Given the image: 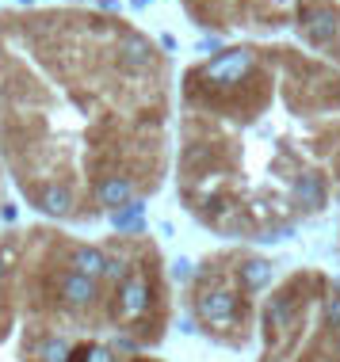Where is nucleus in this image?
Wrapping results in <instances>:
<instances>
[{
  "mask_svg": "<svg viewBox=\"0 0 340 362\" xmlns=\"http://www.w3.org/2000/svg\"><path fill=\"white\" fill-rule=\"evenodd\" d=\"M260 362H340V282L302 267L260 301Z\"/></svg>",
  "mask_w": 340,
  "mask_h": 362,
  "instance_id": "3",
  "label": "nucleus"
},
{
  "mask_svg": "<svg viewBox=\"0 0 340 362\" xmlns=\"http://www.w3.org/2000/svg\"><path fill=\"white\" fill-rule=\"evenodd\" d=\"M188 12L199 19V27H215V31H230V27H283L287 19L298 16V8L314 4V0H183Z\"/></svg>",
  "mask_w": 340,
  "mask_h": 362,
  "instance_id": "5",
  "label": "nucleus"
},
{
  "mask_svg": "<svg viewBox=\"0 0 340 362\" xmlns=\"http://www.w3.org/2000/svg\"><path fill=\"white\" fill-rule=\"evenodd\" d=\"M314 4H325L329 12L336 16V23H340V0H314ZM329 62H336V65H340V38L333 42V50H329Z\"/></svg>",
  "mask_w": 340,
  "mask_h": 362,
  "instance_id": "6",
  "label": "nucleus"
},
{
  "mask_svg": "<svg viewBox=\"0 0 340 362\" xmlns=\"http://www.w3.org/2000/svg\"><path fill=\"white\" fill-rule=\"evenodd\" d=\"M145 237H115L108 271L73 267L76 240L65 233H12L0 240V362H164L169 313L126 301L123 279Z\"/></svg>",
  "mask_w": 340,
  "mask_h": 362,
  "instance_id": "2",
  "label": "nucleus"
},
{
  "mask_svg": "<svg viewBox=\"0 0 340 362\" xmlns=\"http://www.w3.org/2000/svg\"><path fill=\"white\" fill-rule=\"evenodd\" d=\"M271 279H276V267L264 256L222 252L207 259L191 279V325L222 347H245L252 339V328L260 325L256 293Z\"/></svg>",
  "mask_w": 340,
  "mask_h": 362,
  "instance_id": "4",
  "label": "nucleus"
},
{
  "mask_svg": "<svg viewBox=\"0 0 340 362\" xmlns=\"http://www.w3.org/2000/svg\"><path fill=\"white\" fill-rule=\"evenodd\" d=\"M126 19L100 12L0 16V153L27 206L65 187L84 221L115 175L161 187L169 145V65L134 69L123 57Z\"/></svg>",
  "mask_w": 340,
  "mask_h": 362,
  "instance_id": "1",
  "label": "nucleus"
}]
</instances>
